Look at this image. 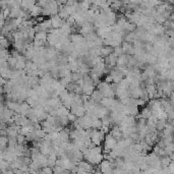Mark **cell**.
I'll return each mask as SVG.
<instances>
[{
	"label": "cell",
	"instance_id": "6da1fadb",
	"mask_svg": "<svg viewBox=\"0 0 174 174\" xmlns=\"http://www.w3.org/2000/svg\"><path fill=\"white\" fill-rule=\"evenodd\" d=\"M147 108H149L150 110H151L152 112L153 111H160L161 109H162V107H161V102H160V99H151V100L148 101L147 105H146Z\"/></svg>",
	"mask_w": 174,
	"mask_h": 174
},
{
	"label": "cell",
	"instance_id": "7a4b0ae2",
	"mask_svg": "<svg viewBox=\"0 0 174 174\" xmlns=\"http://www.w3.org/2000/svg\"><path fill=\"white\" fill-rule=\"evenodd\" d=\"M50 21H51V27L52 29H55V30H59L63 25L65 24L64 19H61L58 15H55V16L50 17Z\"/></svg>",
	"mask_w": 174,
	"mask_h": 174
},
{
	"label": "cell",
	"instance_id": "3957f363",
	"mask_svg": "<svg viewBox=\"0 0 174 174\" xmlns=\"http://www.w3.org/2000/svg\"><path fill=\"white\" fill-rule=\"evenodd\" d=\"M108 114H110L109 110L106 109V108H104V107H102L101 105H99L94 112V115L96 116L98 119H102V118H104L105 116H107Z\"/></svg>",
	"mask_w": 174,
	"mask_h": 174
},
{
	"label": "cell",
	"instance_id": "277c9868",
	"mask_svg": "<svg viewBox=\"0 0 174 174\" xmlns=\"http://www.w3.org/2000/svg\"><path fill=\"white\" fill-rule=\"evenodd\" d=\"M104 140H105V148H106V149L113 150L114 148H115L116 144H117V140H116L115 138H113V136L110 133L105 135Z\"/></svg>",
	"mask_w": 174,
	"mask_h": 174
},
{
	"label": "cell",
	"instance_id": "5b68a950",
	"mask_svg": "<svg viewBox=\"0 0 174 174\" xmlns=\"http://www.w3.org/2000/svg\"><path fill=\"white\" fill-rule=\"evenodd\" d=\"M115 102H116V99H114V98H103L100 103V105L110 111V110L112 109V107L114 106Z\"/></svg>",
	"mask_w": 174,
	"mask_h": 174
},
{
	"label": "cell",
	"instance_id": "8992f818",
	"mask_svg": "<svg viewBox=\"0 0 174 174\" xmlns=\"http://www.w3.org/2000/svg\"><path fill=\"white\" fill-rule=\"evenodd\" d=\"M110 134L113 136V138H115L116 140H120L123 138L122 133H121V129L118 126H113L110 128Z\"/></svg>",
	"mask_w": 174,
	"mask_h": 174
},
{
	"label": "cell",
	"instance_id": "52a82bcc",
	"mask_svg": "<svg viewBox=\"0 0 174 174\" xmlns=\"http://www.w3.org/2000/svg\"><path fill=\"white\" fill-rule=\"evenodd\" d=\"M103 98H104V97H103V95L101 94V92L99 91V90H97V89H95L94 92L92 93V95L90 96V99H91V100H93L94 102L98 103V104H100Z\"/></svg>",
	"mask_w": 174,
	"mask_h": 174
},
{
	"label": "cell",
	"instance_id": "ba28073f",
	"mask_svg": "<svg viewBox=\"0 0 174 174\" xmlns=\"http://www.w3.org/2000/svg\"><path fill=\"white\" fill-rule=\"evenodd\" d=\"M58 138L62 140V143H68L69 142V130L68 128H63L62 130L58 131Z\"/></svg>",
	"mask_w": 174,
	"mask_h": 174
},
{
	"label": "cell",
	"instance_id": "9c48e42d",
	"mask_svg": "<svg viewBox=\"0 0 174 174\" xmlns=\"http://www.w3.org/2000/svg\"><path fill=\"white\" fill-rule=\"evenodd\" d=\"M127 58H128V55L123 54L119 56L117 58V63H116V66L120 67V68H125L127 65Z\"/></svg>",
	"mask_w": 174,
	"mask_h": 174
},
{
	"label": "cell",
	"instance_id": "30bf717a",
	"mask_svg": "<svg viewBox=\"0 0 174 174\" xmlns=\"http://www.w3.org/2000/svg\"><path fill=\"white\" fill-rule=\"evenodd\" d=\"M151 115H152V111L149 109V108H147L146 106H145L142 109V111L140 112V114H138V117L143 118V119H145V120H148L150 117H151Z\"/></svg>",
	"mask_w": 174,
	"mask_h": 174
},
{
	"label": "cell",
	"instance_id": "8fae6325",
	"mask_svg": "<svg viewBox=\"0 0 174 174\" xmlns=\"http://www.w3.org/2000/svg\"><path fill=\"white\" fill-rule=\"evenodd\" d=\"M111 53H113V48L112 47H109V46H106V45H103L102 47L100 48V54H101V57H107L109 56Z\"/></svg>",
	"mask_w": 174,
	"mask_h": 174
},
{
	"label": "cell",
	"instance_id": "7c38bea8",
	"mask_svg": "<svg viewBox=\"0 0 174 174\" xmlns=\"http://www.w3.org/2000/svg\"><path fill=\"white\" fill-rule=\"evenodd\" d=\"M47 33L46 32H38L35 34L34 40L37 42H46L47 41Z\"/></svg>",
	"mask_w": 174,
	"mask_h": 174
},
{
	"label": "cell",
	"instance_id": "4fadbf2b",
	"mask_svg": "<svg viewBox=\"0 0 174 174\" xmlns=\"http://www.w3.org/2000/svg\"><path fill=\"white\" fill-rule=\"evenodd\" d=\"M30 12H31V14H32L33 16L37 17V16H39V15L41 14V12H42V8H41V7H39L38 5H36V4H35L34 6H32V7L30 8Z\"/></svg>",
	"mask_w": 174,
	"mask_h": 174
},
{
	"label": "cell",
	"instance_id": "5bb4252c",
	"mask_svg": "<svg viewBox=\"0 0 174 174\" xmlns=\"http://www.w3.org/2000/svg\"><path fill=\"white\" fill-rule=\"evenodd\" d=\"M166 120H157V122L155 123V128L157 131H162L163 129L166 127Z\"/></svg>",
	"mask_w": 174,
	"mask_h": 174
},
{
	"label": "cell",
	"instance_id": "9a60e30c",
	"mask_svg": "<svg viewBox=\"0 0 174 174\" xmlns=\"http://www.w3.org/2000/svg\"><path fill=\"white\" fill-rule=\"evenodd\" d=\"M81 78H83V74L81 73L80 71H74V72H71V80H72V83H78V81H81Z\"/></svg>",
	"mask_w": 174,
	"mask_h": 174
},
{
	"label": "cell",
	"instance_id": "2e32d148",
	"mask_svg": "<svg viewBox=\"0 0 174 174\" xmlns=\"http://www.w3.org/2000/svg\"><path fill=\"white\" fill-rule=\"evenodd\" d=\"M113 54L114 55H116L117 57H119L121 56V55H123L124 53H123V50H122V48L120 47H116V48H113Z\"/></svg>",
	"mask_w": 174,
	"mask_h": 174
},
{
	"label": "cell",
	"instance_id": "e0dca14e",
	"mask_svg": "<svg viewBox=\"0 0 174 174\" xmlns=\"http://www.w3.org/2000/svg\"><path fill=\"white\" fill-rule=\"evenodd\" d=\"M136 105H138V107L140 106V107L144 108L147 105V102H145V101L142 100V99H136Z\"/></svg>",
	"mask_w": 174,
	"mask_h": 174
},
{
	"label": "cell",
	"instance_id": "ac0fdd59",
	"mask_svg": "<svg viewBox=\"0 0 174 174\" xmlns=\"http://www.w3.org/2000/svg\"><path fill=\"white\" fill-rule=\"evenodd\" d=\"M81 168L83 169V170H89L90 166H89V164H88V163L83 162V163H81Z\"/></svg>",
	"mask_w": 174,
	"mask_h": 174
},
{
	"label": "cell",
	"instance_id": "d6986e66",
	"mask_svg": "<svg viewBox=\"0 0 174 174\" xmlns=\"http://www.w3.org/2000/svg\"><path fill=\"white\" fill-rule=\"evenodd\" d=\"M43 171H44L43 174H51L52 173V171H51V169L50 168H45Z\"/></svg>",
	"mask_w": 174,
	"mask_h": 174
}]
</instances>
